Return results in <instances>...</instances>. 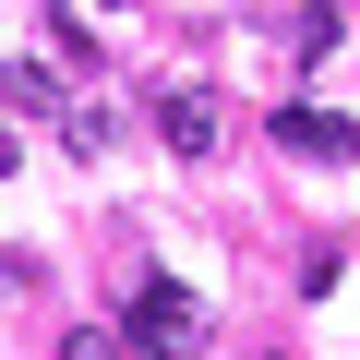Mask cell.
Returning <instances> with one entry per match:
<instances>
[{"label":"cell","mask_w":360,"mask_h":360,"mask_svg":"<svg viewBox=\"0 0 360 360\" xmlns=\"http://www.w3.org/2000/svg\"><path fill=\"white\" fill-rule=\"evenodd\" d=\"M60 144H72V156H108V108H96V96H60Z\"/></svg>","instance_id":"5b68a950"},{"label":"cell","mask_w":360,"mask_h":360,"mask_svg":"<svg viewBox=\"0 0 360 360\" xmlns=\"http://www.w3.org/2000/svg\"><path fill=\"white\" fill-rule=\"evenodd\" d=\"M13 168H25V144H13V120H0V180H13Z\"/></svg>","instance_id":"52a82bcc"},{"label":"cell","mask_w":360,"mask_h":360,"mask_svg":"<svg viewBox=\"0 0 360 360\" xmlns=\"http://www.w3.org/2000/svg\"><path fill=\"white\" fill-rule=\"evenodd\" d=\"M276 144H288V156H336V168H348V156H360V120H348V108H276Z\"/></svg>","instance_id":"3957f363"},{"label":"cell","mask_w":360,"mask_h":360,"mask_svg":"<svg viewBox=\"0 0 360 360\" xmlns=\"http://www.w3.org/2000/svg\"><path fill=\"white\" fill-rule=\"evenodd\" d=\"M60 360H132V348H120V324H72V336H60Z\"/></svg>","instance_id":"8992f818"},{"label":"cell","mask_w":360,"mask_h":360,"mask_svg":"<svg viewBox=\"0 0 360 360\" xmlns=\"http://www.w3.org/2000/svg\"><path fill=\"white\" fill-rule=\"evenodd\" d=\"M217 132H229V108H217L205 84H168V96H156V144H168V156H217Z\"/></svg>","instance_id":"7a4b0ae2"},{"label":"cell","mask_w":360,"mask_h":360,"mask_svg":"<svg viewBox=\"0 0 360 360\" xmlns=\"http://www.w3.org/2000/svg\"><path fill=\"white\" fill-rule=\"evenodd\" d=\"M120 348H132V360H193V348H205V300L180 288V276H132V300H120Z\"/></svg>","instance_id":"6da1fadb"},{"label":"cell","mask_w":360,"mask_h":360,"mask_svg":"<svg viewBox=\"0 0 360 360\" xmlns=\"http://www.w3.org/2000/svg\"><path fill=\"white\" fill-rule=\"evenodd\" d=\"M37 108H60V72L49 60H13V72H0V120H37Z\"/></svg>","instance_id":"277c9868"}]
</instances>
